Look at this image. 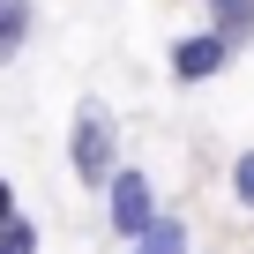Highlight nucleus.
<instances>
[{"label":"nucleus","instance_id":"1","mask_svg":"<svg viewBox=\"0 0 254 254\" xmlns=\"http://www.w3.org/2000/svg\"><path fill=\"white\" fill-rule=\"evenodd\" d=\"M67 150H75V180H82V187H112V180H120V142H112V120H105L97 105H82Z\"/></svg>","mask_w":254,"mask_h":254},{"label":"nucleus","instance_id":"8","mask_svg":"<svg viewBox=\"0 0 254 254\" xmlns=\"http://www.w3.org/2000/svg\"><path fill=\"white\" fill-rule=\"evenodd\" d=\"M232 194H239V202H247V209H254V150H247V157H239V165H232Z\"/></svg>","mask_w":254,"mask_h":254},{"label":"nucleus","instance_id":"2","mask_svg":"<svg viewBox=\"0 0 254 254\" xmlns=\"http://www.w3.org/2000/svg\"><path fill=\"white\" fill-rule=\"evenodd\" d=\"M105 202H112V232L120 239H150L157 232V194H150V180L135 165H120V180L105 187Z\"/></svg>","mask_w":254,"mask_h":254},{"label":"nucleus","instance_id":"6","mask_svg":"<svg viewBox=\"0 0 254 254\" xmlns=\"http://www.w3.org/2000/svg\"><path fill=\"white\" fill-rule=\"evenodd\" d=\"M135 254H187V224L180 217H157V232L135 239Z\"/></svg>","mask_w":254,"mask_h":254},{"label":"nucleus","instance_id":"4","mask_svg":"<svg viewBox=\"0 0 254 254\" xmlns=\"http://www.w3.org/2000/svg\"><path fill=\"white\" fill-rule=\"evenodd\" d=\"M209 15L232 45H254V0H209Z\"/></svg>","mask_w":254,"mask_h":254},{"label":"nucleus","instance_id":"5","mask_svg":"<svg viewBox=\"0 0 254 254\" xmlns=\"http://www.w3.org/2000/svg\"><path fill=\"white\" fill-rule=\"evenodd\" d=\"M30 38V0H0V53H23Z\"/></svg>","mask_w":254,"mask_h":254},{"label":"nucleus","instance_id":"3","mask_svg":"<svg viewBox=\"0 0 254 254\" xmlns=\"http://www.w3.org/2000/svg\"><path fill=\"white\" fill-rule=\"evenodd\" d=\"M224 60H232V38L224 30H194V38L172 45V75L180 82H209V75H224Z\"/></svg>","mask_w":254,"mask_h":254},{"label":"nucleus","instance_id":"7","mask_svg":"<svg viewBox=\"0 0 254 254\" xmlns=\"http://www.w3.org/2000/svg\"><path fill=\"white\" fill-rule=\"evenodd\" d=\"M8 254H38V224L30 217H8Z\"/></svg>","mask_w":254,"mask_h":254}]
</instances>
